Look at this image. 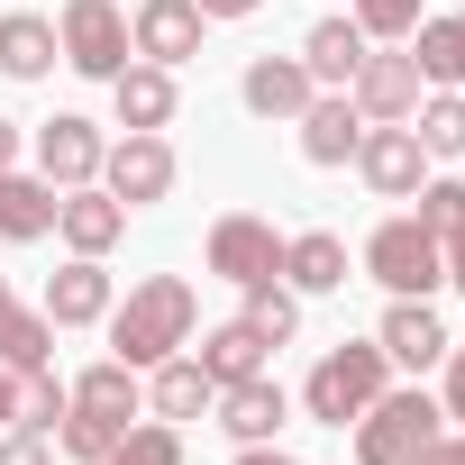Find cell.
<instances>
[{
  "label": "cell",
  "instance_id": "1",
  "mask_svg": "<svg viewBox=\"0 0 465 465\" xmlns=\"http://www.w3.org/2000/svg\"><path fill=\"white\" fill-rule=\"evenodd\" d=\"M110 356L119 365H164V356H183L192 347V329H201V302H192V283L183 274H146V283H128V302H110Z\"/></svg>",
  "mask_w": 465,
  "mask_h": 465
},
{
  "label": "cell",
  "instance_id": "2",
  "mask_svg": "<svg viewBox=\"0 0 465 465\" xmlns=\"http://www.w3.org/2000/svg\"><path fill=\"white\" fill-rule=\"evenodd\" d=\"M392 383V356L374 347V338H347V347H329L320 365H311V383H302V411L320 420V429H356L365 411H374V392Z\"/></svg>",
  "mask_w": 465,
  "mask_h": 465
},
{
  "label": "cell",
  "instance_id": "3",
  "mask_svg": "<svg viewBox=\"0 0 465 465\" xmlns=\"http://www.w3.org/2000/svg\"><path fill=\"white\" fill-rule=\"evenodd\" d=\"M438 429H447L438 392H420V383H383L374 411L356 420V465H420V456L438 447Z\"/></svg>",
  "mask_w": 465,
  "mask_h": 465
},
{
  "label": "cell",
  "instance_id": "4",
  "mask_svg": "<svg viewBox=\"0 0 465 465\" xmlns=\"http://www.w3.org/2000/svg\"><path fill=\"white\" fill-rule=\"evenodd\" d=\"M55 46H64V64H74L83 83H119L128 55H137L119 0H64V10H55Z\"/></svg>",
  "mask_w": 465,
  "mask_h": 465
},
{
  "label": "cell",
  "instance_id": "5",
  "mask_svg": "<svg viewBox=\"0 0 465 465\" xmlns=\"http://www.w3.org/2000/svg\"><path fill=\"white\" fill-rule=\"evenodd\" d=\"M365 274L392 292V302H429L438 283H447V256H438V238L420 219H383L374 238H365Z\"/></svg>",
  "mask_w": 465,
  "mask_h": 465
},
{
  "label": "cell",
  "instance_id": "6",
  "mask_svg": "<svg viewBox=\"0 0 465 465\" xmlns=\"http://www.w3.org/2000/svg\"><path fill=\"white\" fill-rule=\"evenodd\" d=\"M201 256H210V274H219V283H238V292L283 274V238H274V219H256V210L210 219V247H201Z\"/></svg>",
  "mask_w": 465,
  "mask_h": 465
},
{
  "label": "cell",
  "instance_id": "7",
  "mask_svg": "<svg viewBox=\"0 0 465 465\" xmlns=\"http://www.w3.org/2000/svg\"><path fill=\"white\" fill-rule=\"evenodd\" d=\"M173 146H164V128H128L110 155H101V192L110 201H128V210H155L164 192H173Z\"/></svg>",
  "mask_w": 465,
  "mask_h": 465
},
{
  "label": "cell",
  "instance_id": "8",
  "mask_svg": "<svg viewBox=\"0 0 465 465\" xmlns=\"http://www.w3.org/2000/svg\"><path fill=\"white\" fill-rule=\"evenodd\" d=\"M420 92H429V83H420V55H411V46H365V64H356V83H347V101L365 110V128H374V119H411Z\"/></svg>",
  "mask_w": 465,
  "mask_h": 465
},
{
  "label": "cell",
  "instance_id": "9",
  "mask_svg": "<svg viewBox=\"0 0 465 465\" xmlns=\"http://www.w3.org/2000/svg\"><path fill=\"white\" fill-rule=\"evenodd\" d=\"M356 173H365L383 201H411V192L429 183V146L411 137V119H374L365 146H356Z\"/></svg>",
  "mask_w": 465,
  "mask_h": 465
},
{
  "label": "cell",
  "instance_id": "10",
  "mask_svg": "<svg viewBox=\"0 0 465 465\" xmlns=\"http://www.w3.org/2000/svg\"><path fill=\"white\" fill-rule=\"evenodd\" d=\"M101 155H110V137H101L83 110H55V119L37 128V173H46L55 192H74V183H101Z\"/></svg>",
  "mask_w": 465,
  "mask_h": 465
},
{
  "label": "cell",
  "instance_id": "11",
  "mask_svg": "<svg viewBox=\"0 0 465 465\" xmlns=\"http://www.w3.org/2000/svg\"><path fill=\"white\" fill-rule=\"evenodd\" d=\"M201 10L192 0H137V19H128V46L146 55V64H164V74H183L192 55H201Z\"/></svg>",
  "mask_w": 465,
  "mask_h": 465
},
{
  "label": "cell",
  "instance_id": "12",
  "mask_svg": "<svg viewBox=\"0 0 465 465\" xmlns=\"http://www.w3.org/2000/svg\"><path fill=\"white\" fill-rule=\"evenodd\" d=\"M55 238H64L74 256H110V247L128 238V201H110L101 183H74V192H55Z\"/></svg>",
  "mask_w": 465,
  "mask_h": 465
},
{
  "label": "cell",
  "instance_id": "13",
  "mask_svg": "<svg viewBox=\"0 0 465 465\" xmlns=\"http://www.w3.org/2000/svg\"><path fill=\"white\" fill-rule=\"evenodd\" d=\"M219 429L238 438V447H274V429L292 420V392L274 383V374H247V383H219Z\"/></svg>",
  "mask_w": 465,
  "mask_h": 465
},
{
  "label": "cell",
  "instance_id": "14",
  "mask_svg": "<svg viewBox=\"0 0 465 465\" xmlns=\"http://www.w3.org/2000/svg\"><path fill=\"white\" fill-rule=\"evenodd\" d=\"M110 302H119V292H110V265H101V256H64V265L46 274V320H55V329H101Z\"/></svg>",
  "mask_w": 465,
  "mask_h": 465
},
{
  "label": "cell",
  "instance_id": "15",
  "mask_svg": "<svg viewBox=\"0 0 465 465\" xmlns=\"http://www.w3.org/2000/svg\"><path fill=\"white\" fill-rule=\"evenodd\" d=\"M311 92H320V83H311V64H302V55H256V64L238 74V101H247L256 119H302V110H311Z\"/></svg>",
  "mask_w": 465,
  "mask_h": 465
},
{
  "label": "cell",
  "instance_id": "16",
  "mask_svg": "<svg viewBox=\"0 0 465 465\" xmlns=\"http://www.w3.org/2000/svg\"><path fill=\"white\" fill-rule=\"evenodd\" d=\"M292 128H302V155L311 164H356V146H365V110L347 92H311V110Z\"/></svg>",
  "mask_w": 465,
  "mask_h": 465
},
{
  "label": "cell",
  "instance_id": "17",
  "mask_svg": "<svg viewBox=\"0 0 465 465\" xmlns=\"http://www.w3.org/2000/svg\"><path fill=\"white\" fill-rule=\"evenodd\" d=\"M110 110H119V128H173V110H183V92H173V74H164V64H146V55H128V74L110 83Z\"/></svg>",
  "mask_w": 465,
  "mask_h": 465
},
{
  "label": "cell",
  "instance_id": "18",
  "mask_svg": "<svg viewBox=\"0 0 465 465\" xmlns=\"http://www.w3.org/2000/svg\"><path fill=\"white\" fill-rule=\"evenodd\" d=\"M374 347H383L392 365H411V374H429V365H438V356H447L456 338L438 329V311H429V302H392V311H383V329H374Z\"/></svg>",
  "mask_w": 465,
  "mask_h": 465
},
{
  "label": "cell",
  "instance_id": "19",
  "mask_svg": "<svg viewBox=\"0 0 465 465\" xmlns=\"http://www.w3.org/2000/svg\"><path fill=\"white\" fill-rule=\"evenodd\" d=\"M64 392H74V411H83V420H101V429H128V420L146 411V383H137V365H119V356H110V365H92V374H74Z\"/></svg>",
  "mask_w": 465,
  "mask_h": 465
},
{
  "label": "cell",
  "instance_id": "20",
  "mask_svg": "<svg viewBox=\"0 0 465 465\" xmlns=\"http://www.w3.org/2000/svg\"><path fill=\"white\" fill-rule=\"evenodd\" d=\"M283 283L311 302V292H347V238L338 228H302V238H283Z\"/></svg>",
  "mask_w": 465,
  "mask_h": 465
},
{
  "label": "cell",
  "instance_id": "21",
  "mask_svg": "<svg viewBox=\"0 0 465 465\" xmlns=\"http://www.w3.org/2000/svg\"><path fill=\"white\" fill-rule=\"evenodd\" d=\"M46 228H55V183L0 164V238H10V247H37Z\"/></svg>",
  "mask_w": 465,
  "mask_h": 465
},
{
  "label": "cell",
  "instance_id": "22",
  "mask_svg": "<svg viewBox=\"0 0 465 465\" xmlns=\"http://www.w3.org/2000/svg\"><path fill=\"white\" fill-rule=\"evenodd\" d=\"M210 401H219V383L201 374V356H164V365H146V411H155V420L183 429V420H201Z\"/></svg>",
  "mask_w": 465,
  "mask_h": 465
},
{
  "label": "cell",
  "instance_id": "23",
  "mask_svg": "<svg viewBox=\"0 0 465 465\" xmlns=\"http://www.w3.org/2000/svg\"><path fill=\"white\" fill-rule=\"evenodd\" d=\"M55 64H64L55 19H37V10H10V19H0V74H10V83H46Z\"/></svg>",
  "mask_w": 465,
  "mask_h": 465
},
{
  "label": "cell",
  "instance_id": "24",
  "mask_svg": "<svg viewBox=\"0 0 465 465\" xmlns=\"http://www.w3.org/2000/svg\"><path fill=\"white\" fill-rule=\"evenodd\" d=\"M365 46H374V37H365L356 19H320V28L302 37V64H311V83H320V92H347V83H356V64H365Z\"/></svg>",
  "mask_w": 465,
  "mask_h": 465
},
{
  "label": "cell",
  "instance_id": "25",
  "mask_svg": "<svg viewBox=\"0 0 465 465\" xmlns=\"http://www.w3.org/2000/svg\"><path fill=\"white\" fill-rule=\"evenodd\" d=\"M401 46L420 55V83H429V92H456V83H465V10H447V19H420Z\"/></svg>",
  "mask_w": 465,
  "mask_h": 465
},
{
  "label": "cell",
  "instance_id": "26",
  "mask_svg": "<svg viewBox=\"0 0 465 465\" xmlns=\"http://www.w3.org/2000/svg\"><path fill=\"white\" fill-rule=\"evenodd\" d=\"M201 374L210 383H247V374H265V338L247 329V320H219V329H201Z\"/></svg>",
  "mask_w": 465,
  "mask_h": 465
},
{
  "label": "cell",
  "instance_id": "27",
  "mask_svg": "<svg viewBox=\"0 0 465 465\" xmlns=\"http://www.w3.org/2000/svg\"><path fill=\"white\" fill-rule=\"evenodd\" d=\"M0 365L10 374H37V365H55V320L46 311H0Z\"/></svg>",
  "mask_w": 465,
  "mask_h": 465
},
{
  "label": "cell",
  "instance_id": "28",
  "mask_svg": "<svg viewBox=\"0 0 465 465\" xmlns=\"http://www.w3.org/2000/svg\"><path fill=\"white\" fill-rule=\"evenodd\" d=\"M238 320H247L265 347H292V338H302V292H292L283 274H274V283H247V311H238Z\"/></svg>",
  "mask_w": 465,
  "mask_h": 465
},
{
  "label": "cell",
  "instance_id": "29",
  "mask_svg": "<svg viewBox=\"0 0 465 465\" xmlns=\"http://www.w3.org/2000/svg\"><path fill=\"white\" fill-rule=\"evenodd\" d=\"M101 465H183V429L173 420H128Z\"/></svg>",
  "mask_w": 465,
  "mask_h": 465
},
{
  "label": "cell",
  "instance_id": "30",
  "mask_svg": "<svg viewBox=\"0 0 465 465\" xmlns=\"http://www.w3.org/2000/svg\"><path fill=\"white\" fill-rule=\"evenodd\" d=\"M411 137H420L429 155H465V92H429V101L411 110Z\"/></svg>",
  "mask_w": 465,
  "mask_h": 465
},
{
  "label": "cell",
  "instance_id": "31",
  "mask_svg": "<svg viewBox=\"0 0 465 465\" xmlns=\"http://www.w3.org/2000/svg\"><path fill=\"white\" fill-rule=\"evenodd\" d=\"M64 411H74V392L55 383V365H37V374H19V429H64Z\"/></svg>",
  "mask_w": 465,
  "mask_h": 465
},
{
  "label": "cell",
  "instance_id": "32",
  "mask_svg": "<svg viewBox=\"0 0 465 465\" xmlns=\"http://www.w3.org/2000/svg\"><path fill=\"white\" fill-rule=\"evenodd\" d=\"M347 19H356L374 46H401V37H411L429 10H420V0H347Z\"/></svg>",
  "mask_w": 465,
  "mask_h": 465
},
{
  "label": "cell",
  "instance_id": "33",
  "mask_svg": "<svg viewBox=\"0 0 465 465\" xmlns=\"http://www.w3.org/2000/svg\"><path fill=\"white\" fill-rule=\"evenodd\" d=\"M411 201H420V210H411V219H420V228H429V238H447V228H456V219H465V183H456V173H429V183H420V192H411Z\"/></svg>",
  "mask_w": 465,
  "mask_h": 465
},
{
  "label": "cell",
  "instance_id": "34",
  "mask_svg": "<svg viewBox=\"0 0 465 465\" xmlns=\"http://www.w3.org/2000/svg\"><path fill=\"white\" fill-rule=\"evenodd\" d=\"M110 438H119V429H101V420L64 411V429H55V456H74V465H101V456H110Z\"/></svg>",
  "mask_w": 465,
  "mask_h": 465
},
{
  "label": "cell",
  "instance_id": "35",
  "mask_svg": "<svg viewBox=\"0 0 465 465\" xmlns=\"http://www.w3.org/2000/svg\"><path fill=\"white\" fill-rule=\"evenodd\" d=\"M0 465H55V438L46 429H0Z\"/></svg>",
  "mask_w": 465,
  "mask_h": 465
},
{
  "label": "cell",
  "instance_id": "36",
  "mask_svg": "<svg viewBox=\"0 0 465 465\" xmlns=\"http://www.w3.org/2000/svg\"><path fill=\"white\" fill-rule=\"evenodd\" d=\"M438 365H447V392H438V411H447V429H465V347H447Z\"/></svg>",
  "mask_w": 465,
  "mask_h": 465
},
{
  "label": "cell",
  "instance_id": "37",
  "mask_svg": "<svg viewBox=\"0 0 465 465\" xmlns=\"http://www.w3.org/2000/svg\"><path fill=\"white\" fill-rule=\"evenodd\" d=\"M438 256H447V283L465 292V219H456V228H447V238H438Z\"/></svg>",
  "mask_w": 465,
  "mask_h": 465
},
{
  "label": "cell",
  "instance_id": "38",
  "mask_svg": "<svg viewBox=\"0 0 465 465\" xmlns=\"http://www.w3.org/2000/svg\"><path fill=\"white\" fill-rule=\"evenodd\" d=\"M192 10H201V19H256L265 0H192Z\"/></svg>",
  "mask_w": 465,
  "mask_h": 465
},
{
  "label": "cell",
  "instance_id": "39",
  "mask_svg": "<svg viewBox=\"0 0 465 465\" xmlns=\"http://www.w3.org/2000/svg\"><path fill=\"white\" fill-rule=\"evenodd\" d=\"M420 465H465V429H438V447H429Z\"/></svg>",
  "mask_w": 465,
  "mask_h": 465
},
{
  "label": "cell",
  "instance_id": "40",
  "mask_svg": "<svg viewBox=\"0 0 465 465\" xmlns=\"http://www.w3.org/2000/svg\"><path fill=\"white\" fill-rule=\"evenodd\" d=\"M0 429H19V374L0 365Z\"/></svg>",
  "mask_w": 465,
  "mask_h": 465
},
{
  "label": "cell",
  "instance_id": "41",
  "mask_svg": "<svg viewBox=\"0 0 465 465\" xmlns=\"http://www.w3.org/2000/svg\"><path fill=\"white\" fill-rule=\"evenodd\" d=\"M238 465H302V456H283V447H238Z\"/></svg>",
  "mask_w": 465,
  "mask_h": 465
},
{
  "label": "cell",
  "instance_id": "42",
  "mask_svg": "<svg viewBox=\"0 0 465 465\" xmlns=\"http://www.w3.org/2000/svg\"><path fill=\"white\" fill-rule=\"evenodd\" d=\"M0 164H19V128L10 119H0Z\"/></svg>",
  "mask_w": 465,
  "mask_h": 465
},
{
  "label": "cell",
  "instance_id": "43",
  "mask_svg": "<svg viewBox=\"0 0 465 465\" xmlns=\"http://www.w3.org/2000/svg\"><path fill=\"white\" fill-rule=\"evenodd\" d=\"M0 311H10V274H0Z\"/></svg>",
  "mask_w": 465,
  "mask_h": 465
}]
</instances>
